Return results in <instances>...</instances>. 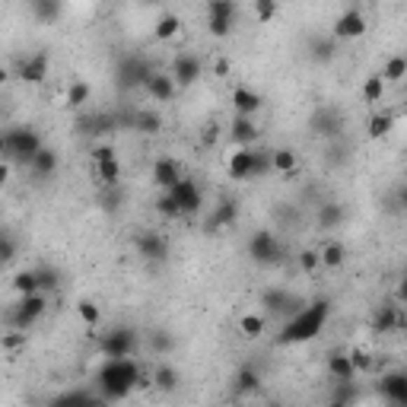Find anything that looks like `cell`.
Instances as JSON below:
<instances>
[{"label":"cell","mask_w":407,"mask_h":407,"mask_svg":"<svg viewBox=\"0 0 407 407\" xmlns=\"http://www.w3.org/2000/svg\"><path fill=\"white\" fill-rule=\"evenodd\" d=\"M144 90L153 96V102H169V99L175 96V80L169 74H163V70H153L150 76H146V83H144Z\"/></svg>","instance_id":"17"},{"label":"cell","mask_w":407,"mask_h":407,"mask_svg":"<svg viewBox=\"0 0 407 407\" xmlns=\"http://www.w3.org/2000/svg\"><path fill=\"white\" fill-rule=\"evenodd\" d=\"M331 318V299H315V303L303 305L290 322L283 324V331L277 334L280 344H305V340H315L324 331V322Z\"/></svg>","instance_id":"1"},{"label":"cell","mask_w":407,"mask_h":407,"mask_svg":"<svg viewBox=\"0 0 407 407\" xmlns=\"http://www.w3.org/2000/svg\"><path fill=\"white\" fill-rule=\"evenodd\" d=\"M13 290L20 293V296H32V293H42V290H39V277H35V270H20V274L13 277Z\"/></svg>","instance_id":"38"},{"label":"cell","mask_w":407,"mask_h":407,"mask_svg":"<svg viewBox=\"0 0 407 407\" xmlns=\"http://www.w3.org/2000/svg\"><path fill=\"white\" fill-rule=\"evenodd\" d=\"M0 347H4L7 353L26 350V331H7V334H0Z\"/></svg>","instance_id":"45"},{"label":"cell","mask_w":407,"mask_h":407,"mask_svg":"<svg viewBox=\"0 0 407 407\" xmlns=\"http://www.w3.org/2000/svg\"><path fill=\"white\" fill-rule=\"evenodd\" d=\"M150 382H153V388L156 392H175L179 388V369L175 366H169V363H159L156 369L150 373Z\"/></svg>","instance_id":"25"},{"label":"cell","mask_w":407,"mask_h":407,"mask_svg":"<svg viewBox=\"0 0 407 407\" xmlns=\"http://www.w3.org/2000/svg\"><path fill=\"white\" fill-rule=\"evenodd\" d=\"M331 401H340V404L353 407V404L359 401V385H357V382H334Z\"/></svg>","instance_id":"36"},{"label":"cell","mask_w":407,"mask_h":407,"mask_svg":"<svg viewBox=\"0 0 407 407\" xmlns=\"http://www.w3.org/2000/svg\"><path fill=\"white\" fill-rule=\"evenodd\" d=\"M394 127V115L392 111H379V115L369 118V137L379 140V137H388Z\"/></svg>","instance_id":"35"},{"label":"cell","mask_w":407,"mask_h":407,"mask_svg":"<svg viewBox=\"0 0 407 407\" xmlns=\"http://www.w3.org/2000/svg\"><path fill=\"white\" fill-rule=\"evenodd\" d=\"M258 388H261V373L251 369V366L239 369V375H235V394H255Z\"/></svg>","instance_id":"31"},{"label":"cell","mask_w":407,"mask_h":407,"mask_svg":"<svg viewBox=\"0 0 407 407\" xmlns=\"http://www.w3.org/2000/svg\"><path fill=\"white\" fill-rule=\"evenodd\" d=\"M90 83H83V80H76V83H70L67 90V105H74V109H80V105L90 102Z\"/></svg>","instance_id":"42"},{"label":"cell","mask_w":407,"mask_h":407,"mask_svg":"<svg viewBox=\"0 0 407 407\" xmlns=\"http://www.w3.org/2000/svg\"><path fill=\"white\" fill-rule=\"evenodd\" d=\"M299 268H303L305 274H312V270L318 268V251H315V249H305V251H299Z\"/></svg>","instance_id":"52"},{"label":"cell","mask_w":407,"mask_h":407,"mask_svg":"<svg viewBox=\"0 0 407 407\" xmlns=\"http://www.w3.org/2000/svg\"><path fill=\"white\" fill-rule=\"evenodd\" d=\"M156 214L159 216H166V220H179V204H175V200L172 198H169V194L166 191H163V194H159V198H156Z\"/></svg>","instance_id":"47"},{"label":"cell","mask_w":407,"mask_h":407,"mask_svg":"<svg viewBox=\"0 0 407 407\" xmlns=\"http://www.w3.org/2000/svg\"><path fill=\"white\" fill-rule=\"evenodd\" d=\"M229 179L245 181V179H264L270 172V153L258 150V146H235L226 159Z\"/></svg>","instance_id":"3"},{"label":"cell","mask_w":407,"mask_h":407,"mask_svg":"<svg viewBox=\"0 0 407 407\" xmlns=\"http://www.w3.org/2000/svg\"><path fill=\"white\" fill-rule=\"evenodd\" d=\"M166 194L175 200V204H179V214L181 216H194L200 207H204V194H200V188L194 185L191 179H185V175H181V179L175 181Z\"/></svg>","instance_id":"8"},{"label":"cell","mask_w":407,"mask_h":407,"mask_svg":"<svg viewBox=\"0 0 407 407\" xmlns=\"http://www.w3.org/2000/svg\"><path fill=\"white\" fill-rule=\"evenodd\" d=\"M134 245H137V255L146 258V261H163V258L169 255L166 235H163V233H153V229H144V233H137Z\"/></svg>","instance_id":"10"},{"label":"cell","mask_w":407,"mask_h":407,"mask_svg":"<svg viewBox=\"0 0 407 407\" xmlns=\"http://www.w3.org/2000/svg\"><path fill=\"white\" fill-rule=\"evenodd\" d=\"M7 179H10V166L7 163H0V188L7 185Z\"/></svg>","instance_id":"57"},{"label":"cell","mask_w":407,"mask_h":407,"mask_svg":"<svg viewBox=\"0 0 407 407\" xmlns=\"http://www.w3.org/2000/svg\"><path fill=\"white\" fill-rule=\"evenodd\" d=\"M96 179L102 181V188H118L121 185V163H118V159H111V163H99Z\"/></svg>","instance_id":"34"},{"label":"cell","mask_w":407,"mask_h":407,"mask_svg":"<svg viewBox=\"0 0 407 407\" xmlns=\"http://www.w3.org/2000/svg\"><path fill=\"white\" fill-rule=\"evenodd\" d=\"M249 255L255 258L258 264H277L283 258V242L277 239L270 229H258L249 239Z\"/></svg>","instance_id":"7"},{"label":"cell","mask_w":407,"mask_h":407,"mask_svg":"<svg viewBox=\"0 0 407 407\" xmlns=\"http://www.w3.org/2000/svg\"><path fill=\"white\" fill-rule=\"evenodd\" d=\"M4 137H7V159H13V163H32L35 153L42 150V137L32 131V127L20 125V127H10V131H4Z\"/></svg>","instance_id":"4"},{"label":"cell","mask_w":407,"mask_h":407,"mask_svg":"<svg viewBox=\"0 0 407 407\" xmlns=\"http://www.w3.org/2000/svg\"><path fill=\"white\" fill-rule=\"evenodd\" d=\"M340 115L338 111H331V109H322L315 118H312V127H315V134H324V137H338L340 134Z\"/></svg>","instance_id":"26"},{"label":"cell","mask_w":407,"mask_h":407,"mask_svg":"<svg viewBox=\"0 0 407 407\" xmlns=\"http://www.w3.org/2000/svg\"><path fill=\"white\" fill-rule=\"evenodd\" d=\"M76 315H80V322L86 324V328H96L99 322H102V309H99L92 299H83V303H76Z\"/></svg>","instance_id":"39"},{"label":"cell","mask_w":407,"mask_h":407,"mask_svg":"<svg viewBox=\"0 0 407 407\" xmlns=\"http://www.w3.org/2000/svg\"><path fill=\"white\" fill-rule=\"evenodd\" d=\"M153 347H156L159 353H166V350H172V340H169L166 331H153Z\"/></svg>","instance_id":"55"},{"label":"cell","mask_w":407,"mask_h":407,"mask_svg":"<svg viewBox=\"0 0 407 407\" xmlns=\"http://www.w3.org/2000/svg\"><path fill=\"white\" fill-rule=\"evenodd\" d=\"M296 166H299V159L290 146L270 150V172H280V175H287V179H293V175H296Z\"/></svg>","instance_id":"23"},{"label":"cell","mask_w":407,"mask_h":407,"mask_svg":"<svg viewBox=\"0 0 407 407\" xmlns=\"http://www.w3.org/2000/svg\"><path fill=\"white\" fill-rule=\"evenodd\" d=\"M331 32H334V39H359V35L366 32V16H363V10H357V7L344 10V13L338 16V22L331 26Z\"/></svg>","instance_id":"13"},{"label":"cell","mask_w":407,"mask_h":407,"mask_svg":"<svg viewBox=\"0 0 407 407\" xmlns=\"http://www.w3.org/2000/svg\"><path fill=\"white\" fill-rule=\"evenodd\" d=\"M150 175H153V185H156V188H163V191H169V188H172L175 181L181 179V166H179V159H172V156H159L156 163H153Z\"/></svg>","instance_id":"15"},{"label":"cell","mask_w":407,"mask_h":407,"mask_svg":"<svg viewBox=\"0 0 407 407\" xmlns=\"http://www.w3.org/2000/svg\"><path fill=\"white\" fill-rule=\"evenodd\" d=\"M200 70H204V64H200L198 55H175L172 74L169 76L175 80V86H191V83H198Z\"/></svg>","instance_id":"12"},{"label":"cell","mask_w":407,"mask_h":407,"mask_svg":"<svg viewBox=\"0 0 407 407\" xmlns=\"http://www.w3.org/2000/svg\"><path fill=\"white\" fill-rule=\"evenodd\" d=\"M235 407H255V404H249V401H242V404H235Z\"/></svg>","instance_id":"62"},{"label":"cell","mask_w":407,"mask_h":407,"mask_svg":"<svg viewBox=\"0 0 407 407\" xmlns=\"http://www.w3.org/2000/svg\"><path fill=\"white\" fill-rule=\"evenodd\" d=\"M150 74H153V67L146 64V57H140V55H127L118 64V80H121V86H127V90L144 86Z\"/></svg>","instance_id":"9"},{"label":"cell","mask_w":407,"mask_h":407,"mask_svg":"<svg viewBox=\"0 0 407 407\" xmlns=\"http://www.w3.org/2000/svg\"><path fill=\"white\" fill-rule=\"evenodd\" d=\"M7 159V137H4V131H0V163Z\"/></svg>","instance_id":"58"},{"label":"cell","mask_w":407,"mask_h":407,"mask_svg":"<svg viewBox=\"0 0 407 407\" xmlns=\"http://www.w3.org/2000/svg\"><path fill=\"white\" fill-rule=\"evenodd\" d=\"M179 32H181V20L175 13H163L156 20V26H153V35L159 42H172V39H179Z\"/></svg>","instance_id":"29"},{"label":"cell","mask_w":407,"mask_h":407,"mask_svg":"<svg viewBox=\"0 0 407 407\" xmlns=\"http://www.w3.org/2000/svg\"><path fill=\"white\" fill-rule=\"evenodd\" d=\"M7 76H10V74H7V67H0V86L7 83Z\"/></svg>","instance_id":"60"},{"label":"cell","mask_w":407,"mask_h":407,"mask_svg":"<svg viewBox=\"0 0 407 407\" xmlns=\"http://www.w3.org/2000/svg\"><path fill=\"white\" fill-rule=\"evenodd\" d=\"M39 277V290H55L57 287V270H35Z\"/></svg>","instance_id":"53"},{"label":"cell","mask_w":407,"mask_h":407,"mask_svg":"<svg viewBox=\"0 0 407 407\" xmlns=\"http://www.w3.org/2000/svg\"><path fill=\"white\" fill-rule=\"evenodd\" d=\"M328 373H331V382H353L357 379L347 353H331V357H328Z\"/></svg>","instance_id":"28"},{"label":"cell","mask_w":407,"mask_h":407,"mask_svg":"<svg viewBox=\"0 0 407 407\" xmlns=\"http://www.w3.org/2000/svg\"><path fill=\"white\" fill-rule=\"evenodd\" d=\"M45 76H48V55L45 51L20 61V80H26V83H42Z\"/></svg>","instance_id":"20"},{"label":"cell","mask_w":407,"mask_h":407,"mask_svg":"<svg viewBox=\"0 0 407 407\" xmlns=\"http://www.w3.org/2000/svg\"><path fill=\"white\" fill-rule=\"evenodd\" d=\"M350 357V366H353V373H369L373 369V363H375V357L369 350H363V347H357V350H350L347 353Z\"/></svg>","instance_id":"43"},{"label":"cell","mask_w":407,"mask_h":407,"mask_svg":"<svg viewBox=\"0 0 407 407\" xmlns=\"http://www.w3.org/2000/svg\"><path fill=\"white\" fill-rule=\"evenodd\" d=\"M48 407H109V401L102 394L86 392V388H67L57 398H51Z\"/></svg>","instance_id":"11"},{"label":"cell","mask_w":407,"mask_h":407,"mask_svg":"<svg viewBox=\"0 0 407 407\" xmlns=\"http://www.w3.org/2000/svg\"><path fill=\"white\" fill-rule=\"evenodd\" d=\"M261 96H258L255 90H249V86H235L233 90V109L235 115H245V118H255L258 111H261Z\"/></svg>","instance_id":"19"},{"label":"cell","mask_w":407,"mask_h":407,"mask_svg":"<svg viewBox=\"0 0 407 407\" xmlns=\"http://www.w3.org/2000/svg\"><path fill=\"white\" fill-rule=\"evenodd\" d=\"M235 220H239V204H235L233 198H223L214 207V214H210L207 229L210 233H216V229H229V226H235Z\"/></svg>","instance_id":"18"},{"label":"cell","mask_w":407,"mask_h":407,"mask_svg":"<svg viewBox=\"0 0 407 407\" xmlns=\"http://www.w3.org/2000/svg\"><path fill=\"white\" fill-rule=\"evenodd\" d=\"M45 309H48V299H45V293L20 296V303H16L13 312H10V324H13V331H29V328H32V324L45 315Z\"/></svg>","instance_id":"5"},{"label":"cell","mask_w":407,"mask_h":407,"mask_svg":"<svg viewBox=\"0 0 407 407\" xmlns=\"http://www.w3.org/2000/svg\"><path fill=\"white\" fill-rule=\"evenodd\" d=\"M328 407H347V404H340V401H328Z\"/></svg>","instance_id":"61"},{"label":"cell","mask_w":407,"mask_h":407,"mask_svg":"<svg viewBox=\"0 0 407 407\" xmlns=\"http://www.w3.org/2000/svg\"><path fill=\"white\" fill-rule=\"evenodd\" d=\"M99 200H102V207H105V210H118V204L125 200V191H121V185H118V188H102Z\"/></svg>","instance_id":"49"},{"label":"cell","mask_w":407,"mask_h":407,"mask_svg":"<svg viewBox=\"0 0 407 407\" xmlns=\"http://www.w3.org/2000/svg\"><path fill=\"white\" fill-rule=\"evenodd\" d=\"M382 83H401L407 76V57L404 55H394L385 61V70H382Z\"/></svg>","instance_id":"33"},{"label":"cell","mask_w":407,"mask_h":407,"mask_svg":"<svg viewBox=\"0 0 407 407\" xmlns=\"http://www.w3.org/2000/svg\"><path fill=\"white\" fill-rule=\"evenodd\" d=\"M264 315H242V322H239V331L245 334V338H261L264 334Z\"/></svg>","instance_id":"41"},{"label":"cell","mask_w":407,"mask_h":407,"mask_svg":"<svg viewBox=\"0 0 407 407\" xmlns=\"http://www.w3.org/2000/svg\"><path fill=\"white\" fill-rule=\"evenodd\" d=\"M216 137H220V127L210 125V127H207V134H204V144H216Z\"/></svg>","instance_id":"56"},{"label":"cell","mask_w":407,"mask_h":407,"mask_svg":"<svg viewBox=\"0 0 407 407\" xmlns=\"http://www.w3.org/2000/svg\"><path fill=\"white\" fill-rule=\"evenodd\" d=\"M344 261H347V251L340 242H328V245L318 249V264H324V268H340Z\"/></svg>","instance_id":"32"},{"label":"cell","mask_w":407,"mask_h":407,"mask_svg":"<svg viewBox=\"0 0 407 407\" xmlns=\"http://www.w3.org/2000/svg\"><path fill=\"white\" fill-rule=\"evenodd\" d=\"M134 347H137V334L131 328H111L99 338V353L105 359H127L134 353Z\"/></svg>","instance_id":"6"},{"label":"cell","mask_w":407,"mask_h":407,"mask_svg":"<svg viewBox=\"0 0 407 407\" xmlns=\"http://www.w3.org/2000/svg\"><path fill=\"white\" fill-rule=\"evenodd\" d=\"M258 137H261V127H258L255 118H245V115H235L233 125H229V140L235 146H255Z\"/></svg>","instance_id":"14"},{"label":"cell","mask_w":407,"mask_h":407,"mask_svg":"<svg viewBox=\"0 0 407 407\" xmlns=\"http://www.w3.org/2000/svg\"><path fill=\"white\" fill-rule=\"evenodd\" d=\"M373 328L379 334L401 331V328H404V312H401V305H382L373 318Z\"/></svg>","instance_id":"21"},{"label":"cell","mask_w":407,"mask_h":407,"mask_svg":"<svg viewBox=\"0 0 407 407\" xmlns=\"http://www.w3.org/2000/svg\"><path fill=\"white\" fill-rule=\"evenodd\" d=\"M312 51H315L318 61H331L334 51H338V48H334L331 39H315V42H312Z\"/></svg>","instance_id":"51"},{"label":"cell","mask_w":407,"mask_h":407,"mask_svg":"<svg viewBox=\"0 0 407 407\" xmlns=\"http://www.w3.org/2000/svg\"><path fill=\"white\" fill-rule=\"evenodd\" d=\"M137 379H140V366L134 363L131 357L127 359H105L99 375H96V385H99V394H102L105 401H118V398H127V394L137 388Z\"/></svg>","instance_id":"2"},{"label":"cell","mask_w":407,"mask_h":407,"mask_svg":"<svg viewBox=\"0 0 407 407\" xmlns=\"http://www.w3.org/2000/svg\"><path fill=\"white\" fill-rule=\"evenodd\" d=\"M13 258H16V242H13V235L0 229V264L13 261Z\"/></svg>","instance_id":"50"},{"label":"cell","mask_w":407,"mask_h":407,"mask_svg":"<svg viewBox=\"0 0 407 407\" xmlns=\"http://www.w3.org/2000/svg\"><path fill=\"white\" fill-rule=\"evenodd\" d=\"M111 159H115V150H111L109 144H99L96 150H92V163H96V166L99 163H111Z\"/></svg>","instance_id":"54"},{"label":"cell","mask_w":407,"mask_h":407,"mask_svg":"<svg viewBox=\"0 0 407 407\" xmlns=\"http://www.w3.org/2000/svg\"><path fill=\"white\" fill-rule=\"evenodd\" d=\"M226 70H229V61H216V74H226Z\"/></svg>","instance_id":"59"},{"label":"cell","mask_w":407,"mask_h":407,"mask_svg":"<svg viewBox=\"0 0 407 407\" xmlns=\"http://www.w3.org/2000/svg\"><path fill=\"white\" fill-rule=\"evenodd\" d=\"M233 22L235 20H229V16H207V32L214 35V39H229Z\"/></svg>","instance_id":"44"},{"label":"cell","mask_w":407,"mask_h":407,"mask_svg":"<svg viewBox=\"0 0 407 407\" xmlns=\"http://www.w3.org/2000/svg\"><path fill=\"white\" fill-rule=\"evenodd\" d=\"M344 204H338V200H324L322 207H318V226L322 229H338L340 223H344Z\"/></svg>","instance_id":"27"},{"label":"cell","mask_w":407,"mask_h":407,"mask_svg":"<svg viewBox=\"0 0 407 407\" xmlns=\"http://www.w3.org/2000/svg\"><path fill=\"white\" fill-rule=\"evenodd\" d=\"M277 13H280V7H277L274 0H255V20L258 22H270Z\"/></svg>","instance_id":"48"},{"label":"cell","mask_w":407,"mask_h":407,"mask_svg":"<svg viewBox=\"0 0 407 407\" xmlns=\"http://www.w3.org/2000/svg\"><path fill=\"white\" fill-rule=\"evenodd\" d=\"M35 175H55L57 172V153L51 146H42V150L35 153V159L29 163Z\"/></svg>","instance_id":"30"},{"label":"cell","mask_w":407,"mask_h":407,"mask_svg":"<svg viewBox=\"0 0 407 407\" xmlns=\"http://www.w3.org/2000/svg\"><path fill=\"white\" fill-rule=\"evenodd\" d=\"M379 392L385 394L392 404H407V375L401 373V369H394V373H385L379 379Z\"/></svg>","instance_id":"16"},{"label":"cell","mask_w":407,"mask_h":407,"mask_svg":"<svg viewBox=\"0 0 407 407\" xmlns=\"http://www.w3.org/2000/svg\"><path fill=\"white\" fill-rule=\"evenodd\" d=\"M382 96H385V83H382V76L379 74L366 76V83H363V99H366V102H382Z\"/></svg>","instance_id":"40"},{"label":"cell","mask_w":407,"mask_h":407,"mask_svg":"<svg viewBox=\"0 0 407 407\" xmlns=\"http://www.w3.org/2000/svg\"><path fill=\"white\" fill-rule=\"evenodd\" d=\"M131 127L140 131V134H146V137H156V134L163 131V115L153 111V109H140V111H134Z\"/></svg>","instance_id":"24"},{"label":"cell","mask_w":407,"mask_h":407,"mask_svg":"<svg viewBox=\"0 0 407 407\" xmlns=\"http://www.w3.org/2000/svg\"><path fill=\"white\" fill-rule=\"evenodd\" d=\"M235 13H239V4H233V0H210L207 4V16H229V20H235Z\"/></svg>","instance_id":"46"},{"label":"cell","mask_w":407,"mask_h":407,"mask_svg":"<svg viewBox=\"0 0 407 407\" xmlns=\"http://www.w3.org/2000/svg\"><path fill=\"white\" fill-rule=\"evenodd\" d=\"M80 125H83L80 131L92 134V137H109V134L118 131V115H111V111H99V115H92V118H83Z\"/></svg>","instance_id":"22"},{"label":"cell","mask_w":407,"mask_h":407,"mask_svg":"<svg viewBox=\"0 0 407 407\" xmlns=\"http://www.w3.org/2000/svg\"><path fill=\"white\" fill-rule=\"evenodd\" d=\"M29 10H32L35 16H39V20L42 22H55L57 16H61V4H57V0H32V4H29Z\"/></svg>","instance_id":"37"}]
</instances>
